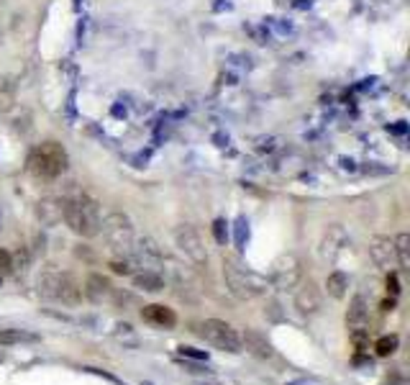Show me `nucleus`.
I'll return each instance as SVG.
<instances>
[{
	"mask_svg": "<svg viewBox=\"0 0 410 385\" xmlns=\"http://www.w3.org/2000/svg\"><path fill=\"white\" fill-rule=\"evenodd\" d=\"M62 221L67 223L69 229L82 239H93L101 234V203L95 198L85 196V193H77V196L64 198V213H62Z\"/></svg>",
	"mask_w": 410,
	"mask_h": 385,
	"instance_id": "f257e3e1",
	"label": "nucleus"
},
{
	"mask_svg": "<svg viewBox=\"0 0 410 385\" xmlns=\"http://www.w3.org/2000/svg\"><path fill=\"white\" fill-rule=\"evenodd\" d=\"M223 280H226V288H229L231 296L239 298V301H254V298L264 296L269 285L267 277L244 267L234 257L223 260Z\"/></svg>",
	"mask_w": 410,
	"mask_h": 385,
	"instance_id": "f03ea898",
	"label": "nucleus"
},
{
	"mask_svg": "<svg viewBox=\"0 0 410 385\" xmlns=\"http://www.w3.org/2000/svg\"><path fill=\"white\" fill-rule=\"evenodd\" d=\"M26 167L39 180H54L67 169V152L57 142H44L36 149H31Z\"/></svg>",
	"mask_w": 410,
	"mask_h": 385,
	"instance_id": "7ed1b4c3",
	"label": "nucleus"
},
{
	"mask_svg": "<svg viewBox=\"0 0 410 385\" xmlns=\"http://www.w3.org/2000/svg\"><path fill=\"white\" fill-rule=\"evenodd\" d=\"M101 234L106 237L108 247L118 257H131L136 242V229L134 221L123 213V211H110L101 223Z\"/></svg>",
	"mask_w": 410,
	"mask_h": 385,
	"instance_id": "20e7f679",
	"label": "nucleus"
},
{
	"mask_svg": "<svg viewBox=\"0 0 410 385\" xmlns=\"http://www.w3.org/2000/svg\"><path fill=\"white\" fill-rule=\"evenodd\" d=\"M198 334H200L210 347L221 352H229V355H241V331H236L229 321H221V318H205L200 326H198Z\"/></svg>",
	"mask_w": 410,
	"mask_h": 385,
	"instance_id": "39448f33",
	"label": "nucleus"
},
{
	"mask_svg": "<svg viewBox=\"0 0 410 385\" xmlns=\"http://www.w3.org/2000/svg\"><path fill=\"white\" fill-rule=\"evenodd\" d=\"M300 280H303V260L295 252H285L272 262V272H269V285L272 288L290 293L295 291Z\"/></svg>",
	"mask_w": 410,
	"mask_h": 385,
	"instance_id": "423d86ee",
	"label": "nucleus"
},
{
	"mask_svg": "<svg viewBox=\"0 0 410 385\" xmlns=\"http://www.w3.org/2000/svg\"><path fill=\"white\" fill-rule=\"evenodd\" d=\"M172 239H175V247L180 250V255L185 257V260H190L195 267H205V264H208L205 242H203L200 231H198L193 223H180V226H175Z\"/></svg>",
	"mask_w": 410,
	"mask_h": 385,
	"instance_id": "0eeeda50",
	"label": "nucleus"
},
{
	"mask_svg": "<svg viewBox=\"0 0 410 385\" xmlns=\"http://www.w3.org/2000/svg\"><path fill=\"white\" fill-rule=\"evenodd\" d=\"M351 244L349 231L343 229L341 223H329L321 234V242H318V255H321L323 262H336L338 257L343 255V250Z\"/></svg>",
	"mask_w": 410,
	"mask_h": 385,
	"instance_id": "6e6552de",
	"label": "nucleus"
},
{
	"mask_svg": "<svg viewBox=\"0 0 410 385\" xmlns=\"http://www.w3.org/2000/svg\"><path fill=\"white\" fill-rule=\"evenodd\" d=\"M367 324H370V301L364 293H357L351 298L349 311H346V329H349L354 345L362 350L364 347V337H367Z\"/></svg>",
	"mask_w": 410,
	"mask_h": 385,
	"instance_id": "1a4fd4ad",
	"label": "nucleus"
},
{
	"mask_svg": "<svg viewBox=\"0 0 410 385\" xmlns=\"http://www.w3.org/2000/svg\"><path fill=\"white\" fill-rule=\"evenodd\" d=\"M131 262L142 270L161 272V264H164V255H161L159 244L152 237H136L134 250H131Z\"/></svg>",
	"mask_w": 410,
	"mask_h": 385,
	"instance_id": "9d476101",
	"label": "nucleus"
},
{
	"mask_svg": "<svg viewBox=\"0 0 410 385\" xmlns=\"http://www.w3.org/2000/svg\"><path fill=\"white\" fill-rule=\"evenodd\" d=\"M295 311L300 313V316H316L318 311L323 308V293L321 288H318L313 280H300L295 288Z\"/></svg>",
	"mask_w": 410,
	"mask_h": 385,
	"instance_id": "9b49d317",
	"label": "nucleus"
},
{
	"mask_svg": "<svg viewBox=\"0 0 410 385\" xmlns=\"http://www.w3.org/2000/svg\"><path fill=\"white\" fill-rule=\"evenodd\" d=\"M370 260L375 262V267L380 270L390 272L392 267H397V260H395V244H392L390 237H382V234H377V237L370 239Z\"/></svg>",
	"mask_w": 410,
	"mask_h": 385,
	"instance_id": "f8f14e48",
	"label": "nucleus"
},
{
	"mask_svg": "<svg viewBox=\"0 0 410 385\" xmlns=\"http://www.w3.org/2000/svg\"><path fill=\"white\" fill-rule=\"evenodd\" d=\"M241 347L259 359H275L277 357L275 345L267 339V334H262V331H256V329L241 331Z\"/></svg>",
	"mask_w": 410,
	"mask_h": 385,
	"instance_id": "ddd939ff",
	"label": "nucleus"
},
{
	"mask_svg": "<svg viewBox=\"0 0 410 385\" xmlns=\"http://www.w3.org/2000/svg\"><path fill=\"white\" fill-rule=\"evenodd\" d=\"M115 288L113 283L108 280L106 275H101V272H90L88 280H85V296H88V301H93V303H110V298H113Z\"/></svg>",
	"mask_w": 410,
	"mask_h": 385,
	"instance_id": "4468645a",
	"label": "nucleus"
},
{
	"mask_svg": "<svg viewBox=\"0 0 410 385\" xmlns=\"http://www.w3.org/2000/svg\"><path fill=\"white\" fill-rule=\"evenodd\" d=\"M54 301H57V303H62V306H69V308L80 306L82 288H80V283L74 280L72 272L62 270V277H59V285H57V296H54Z\"/></svg>",
	"mask_w": 410,
	"mask_h": 385,
	"instance_id": "2eb2a0df",
	"label": "nucleus"
},
{
	"mask_svg": "<svg viewBox=\"0 0 410 385\" xmlns=\"http://www.w3.org/2000/svg\"><path fill=\"white\" fill-rule=\"evenodd\" d=\"M62 213H64V198H41L36 203V218L41 226H57L62 223Z\"/></svg>",
	"mask_w": 410,
	"mask_h": 385,
	"instance_id": "dca6fc26",
	"label": "nucleus"
},
{
	"mask_svg": "<svg viewBox=\"0 0 410 385\" xmlns=\"http://www.w3.org/2000/svg\"><path fill=\"white\" fill-rule=\"evenodd\" d=\"M59 277H62V270L57 264H44L41 272L36 275V291H39L41 298H47V301H54L57 296V285H59Z\"/></svg>",
	"mask_w": 410,
	"mask_h": 385,
	"instance_id": "f3484780",
	"label": "nucleus"
},
{
	"mask_svg": "<svg viewBox=\"0 0 410 385\" xmlns=\"http://www.w3.org/2000/svg\"><path fill=\"white\" fill-rule=\"evenodd\" d=\"M142 316H144V321H147V324L161 326V329H172V326L177 324L175 311H172V308H167V306H159V303L144 306Z\"/></svg>",
	"mask_w": 410,
	"mask_h": 385,
	"instance_id": "a211bd4d",
	"label": "nucleus"
},
{
	"mask_svg": "<svg viewBox=\"0 0 410 385\" xmlns=\"http://www.w3.org/2000/svg\"><path fill=\"white\" fill-rule=\"evenodd\" d=\"M18 103V82L13 74H0V113H11Z\"/></svg>",
	"mask_w": 410,
	"mask_h": 385,
	"instance_id": "6ab92c4d",
	"label": "nucleus"
},
{
	"mask_svg": "<svg viewBox=\"0 0 410 385\" xmlns=\"http://www.w3.org/2000/svg\"><path fill=\"white\" fill-rule=\"evenodd\" d=\"M131 283H134L136 291H144V293H161L164 291V277H161V272L139 270L131 275Z\"/></svg>",
	"mask_w": 410,
	"mask_h": 385,
	"instance_id": "aec40b11",
	"label": "nucleus"
},
{
	"mask_svg": "<svg viewBox=\"0 0 410 385\" xmlns=\"http://www.w3.org/2000/svg\"><path fill=\"white\" fill-rule=\"evenodd\" d=\"M326 293L336 301H343L346 293H349V275L341 270H334L329 277H326Z\"/></svg>",
	"mask_w": 410,
	"mask_h": 385,
	"instance_id": "412c9836",
	"label": "nucleus"
},
{
	"mask_svg": "<svg viewBox=\"0 0 410 385\" xmlns=\"http://www.w3.org/2000/svg\"><path fill=\"white\" fill-rule=\"evenodd\" d=\"M392 244H395V260H397V267L400 270H408L410 267V234H397L395 239H392Z\"/></svg>",
	"mask_w": 410,
	"mask_h": 385,
	"instance_id": "4be33fe9",
	"label": "nucleus"
},
{
	"mask_svg": "<svg viewBox=\"0 0 410 385\" xmlns=\"http://www.w3.org/2000/svg\"><path fill=\"white\" fill-rule=\"evenodd\" d=\"M397 347H400V337H397V334H385V337H380L375 342L377 357H392L397 352Z\"/></svg>",
	"mask_w": 410,
	"mask_h": 385,
	"instance_id": "5701e85b",
	"label": "nucleus"
},
{
	"mask_svg": "<svg viewBox=\"0 0 410 385\" xmlns=\"http://www.w3.org/2000/svg\"><path fill=\"white\" fill-rule=\"evenodd\" d=\"M36 334L21 329H0V345H21V342H34Z\"/></svg>",
	"mask_w": 410,
	"mask_h": 385,
	"instance_id": "b1692460",
	"label": "nucleus"
},
{
	"mask_svg": "<svg viewBox=\"0 0 410 385\" xmlns=\"http://www.w3.org/2000/svg\"><path fill=\"white\" fill-rule=\"evenodd\" d=\"M226 226H229V223L223 221V218H218V221L213 223V234H215V242H218V244H226V237H229Z\"/></svg>",
	"mask_w": 410,
	"mask_h": 385,
	"instance_id": "393cba45",
	"label": "nucleus"
},
{
	"mask_svg": "<svg viewBox=\"0 0 410 385\" xmlns=\"http://www.w3.org/2000/svg\"><path fill=\"white\" fill-rule=\"evenodd\" d=\"M264 316L269 318V321H283V311H280V303L277 301H269V306L264 308Z\"/></svg>",
	"mask_w": 410,
	"mask_h": 385,
	"instance_id": "a878e982",
	"label": "nucleus"
},
{
	"mask_svg": "<svg viewBox=\"0 0 410 385\" xmlns=\"http://www.w3.org/2000/svg\"><path fill=\"white\" fill-rule=\"evenodd\" d=\"M0 272H13V257L8 250H0Z\"/></svg>",
	"mask_w": 410,
	"mask_h": 385,
	"instance_id": "bb28decb",
	"label": "nucleus"
},
{
	"mask_svg": "<svg viewBox=\"0 0 410 385\" xmlns=\"http://www.w3.org/2000/svg\"><path fill=\"white\" fill-rule=\"evenodd\" d=\"M180 355H188V357H193V359H208L205 352H198V350H193V347H180Z\"/></svg>",
	"mask_w": 410,
	"mask_h": 385,
	"instance_id": "cd10ccee",
	"label": "nucleus"
},
{
	"mask_svg": "<svg viewBox=\"0 0 410 385\" xmlns=\"http://www.w3.org/2000/svg\"><path fill=\"white\" fill-rule=\"evenodd\" d=\"M387 291L392 293V298H395L397 293H400V285H397V275H395L392 270H390V275H387Z\"/></svg>",
	"mask_w": 410,
	"mask_h": 385,
	"instance_id": "c85d7f7f",
	"label": "nucleus"
},
{
	"mask_svg": "<svg viewBox=\"0 0 410 385\" xmlns=\"http://www.w3.org/2000/svg\"><path fill=\"white\" fill-rule=\"evenodd\" d=\"M0 41H3V31H0Z\"/></svg>",
	"mask_w": 410,
	"mask_h": 385,
	"instance_id": "c756f323",
	"label": "nucleus"
},
{
	"mask_svg": "<svg viewBox=\"0 0 410 385\" xmlns=\"http://www.w3.org/2000/svg\"><path fill=\"white\" fill-rule=\"evenodd\" d=\"M0 285H3V277H0Z\"/></svg>",
	"mask_w": 410,
	"mask_h": 385,
	"instance_id": "7c9ffc66",
	"label": "nucleus"
}]
</instances>
